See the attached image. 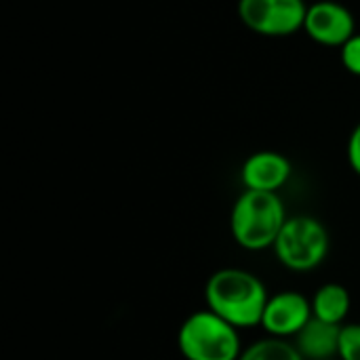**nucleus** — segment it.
I'll use <instances>...</instances> for the list:
<instances>
[{"mask_svg": "<svg viewBox=\"0 0 360 360\" xmlns=\"http://www.w3.org/2000/svg\"><path fill=\"white\" fill-rule=\"evenodd\" d=\"M270 293L259 276L243 268H221L205 285V304L232 327L251 329L262 325Z\"/></svg>", "mask_w": 360, "mask_h": 360, "instance_id": "f257e3e1", "label": "nucleus"}, {"mask_svg": "<svg viewBox=\"0 0 360 360\" xmlns=\"http://www.w3.org/2000/svg\"><path fill=\"white\" fill-rule=\"evenodd\" d=\"M287 219L289 215L278 192L245 190L232 205L230 234L245 251H266L274 247Z\"/></svg>", "mask_w": 360, "mask_h": 360, "instance_id": "f03ea898", "label": "nucleus"}, {"mask_svg": "<svg viewBox=\"0 0 360 360\" xmlns=\"http://www.w3.org/2000/svg\"><path fill=\"white\" fill-rule=\"evenodd\" d=\"M177 348L186 360H238L240 331L209 308L196 310L179 325Z\"/></svg>", "mask_w": 360, "mask_h": 360, "instance_id": "7ed1b4c3", "label": "nucleus"}, {"mask_svg": "<svg viewBox=\"0 0 360 360\" xmlns=\"http://www.w3.org/2000/svg\"><path fill=\"white\" fill-rule=\"evenodd\" d=\"M329 232L312 215H293L285 221L272 251L278 264L291 272H312L329 255Z\"/></svg>", "mask_w": 360, "mask_h": 360, "instance_id": "20e7f679", "label": "nucleus"}, {"mask_svg": "<svg viewBox=\"0 0 360 360\" xmlns=\"http://www.w3.org/2000/svg\"><path fill=\"white\" fill-rule=\"evenodd\" d=\"M310 321H312L310 297H306L300 291L287 289L270 295L259 327L270 338L293 340Z\"/></svg>", "mask_w": 360, "mask_h": 360, "instance_id": "39448f33", "label": "nucleus"}, {"mask_svg": "<svg viewBox=\"0 0 360 360\" xmlns=\"http://www.w3.org/2000/svg\"><path fill=\"white\" fill-rule=\"evenodd\" d=\"M304 32L319 44L342 49L356 34V21L344 4L335 0H319L308 6Z\"/></svg>", "mask_w": 360, "mask_h": 360, "instance_id": "423d86ee", "label": "nucleus"}, {"mask_svg": "<svg viewBox=\"0 0 360 360\" xmlns=\"http://www.w3.org/2000/svg\"><path fill=\"white\" fill-rule=\"evenodd\" d=\"M291 160L274 150H262L251 154L240 167V181L245 190L278 192L291 179Z\"/></svg>", "mask_w": 360, "mask_h": 360, "instance_id": "0eeeda50", "label": "nucleus"}, {"mask_svg": "<svg viewBox=\"0 0 360 360\" xmlns=\"http://www.w3.org/2000/svg\"><path fill=\"white\" fill-rule=\"evenodd\" d=\"M342 325H331L312 316V321L293 338L295 348L306 360H331L340 350Z\"/></svg>", "mask_w": 360, "mask_h": 360, "instance_id": "6e6552de", "label": "nucleus"}, {"mask_svg": "<svg viewBox=\"0 0 360 360\" xmlns=\"http://www.w3.org/2000/svg\"><path fill=\"white\" fill-rule=\"evenodd\" d=\"M310 302H312V316L331 325H344L352 308L350 291L340 283H327L319 287L310 297Z\"/></svg>", "mask_w": 360, "mask_h": 360, "instance_id": "1a4fd4ad", "label": "nucleus"}, {"mask_svg": "<svg viewBox=\"0 0 360 360\" xmlns=\"http://www.w3.org/2000/svg\"><path fill=\"white\" fill-rule=\"evenodd\" d=\"M276 0H238L240 21L255 34L272 36Z\"/></svg>", "mask_w": 360, "mask_h": 360, "instance_id": "9d476101", "label": "nucleus"}, {"mask_svg": "<svg viewBox=\"0 0 360 360\" xmlns=\"http://www.w3.org/2000/svg\"><path fill=\"white\" fill-rule=\"evenodd\" d=\"M238 360H306L293 342L281 338H264L247 346Z\"/></svg>", "mask_w": 360, "mask_h": 360, "instance_id": "9b49d317", "label": "nucleus"}, {"mask_svg": "<svg viewBox=\"0 0 360 360\" xmlns=\"http://www.w3.org/2000/svg\"><path fill=\"white\" fill-rule=\"evenodd\" d=\"M306 0H276V15H274V30L272 36H291L304 30L306 15H308Z\"/></svg>", "mask_w": 360, "mask_h": 360, "instance_id": "f8f14e48", "label": "nucleus"}, {"mask_svg": "<svg viewBox=\"0 0 360 360\" xmlns=\"http://www.w3.org/2000/svg\"><path fill=\"white\" fill-rule=\"evenodd\" d=\"M338 356L340 360H360V323L342 325Z\"/></svg>", "mask_w": 360, "mask_h": 360, "instance_id": "ddd939ff", "label": "nucleus"}, {"mask_svg": "<svg viewBox=\"0 0 360 360\" xmlns=\"http://www.w3.org/2000/svg\"><path fill=\"white\" fill-rule=\"evenodd\" d=\"M340 55H342V63L344 68L354 74L360 76V34L356 32L342 49H340Z\"/></svg>", "mask_w": 360, "mask_h": 360, "instance_id": "4468645a", "label": "nucleus"}, {"mask_svg": "<svg viewBox=\"0 0 360 360\" xmlns=\"http://www.w3.org/2000/svg\"><path fill=\"white\" fill-rule=\"evenodd\" d=\"M346 156H348L350 169L360 177V122L352 129V133H350L348 148H346Z\"/></svg>", "mask_w": 360, "mask_h": 360, "instance_id": "2eb2a0df", "label": "nucleus"}]
</instances>
